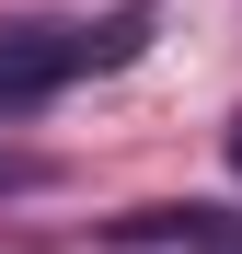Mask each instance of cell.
Returning a JSON list of instances; mask_svg holds the SVG:
<instances>
[{
    "label": "cell",
    "instance_id": "obj_1",
    "mask_svg": "<svg viewBox=\"0 0 242 254\" xmlns=\"http://www.w3.org/2000/svg\"><path fill=\"white\" fill-rule=\"evenodd\" d=\"M139 47H150V12H139V0H127V12H104V23H47V12H12V23H0V116L58 104L69 81L127 69Z\"/></svg>",
    "mask_w": 242,
    "mask_h": 254
},
{
    "label": "cell",
    "instance_id": "obj_2",
    "mask_svg": "<svg viewBox=\"0 0 242 254\" xmlns=\"http://www.w3.org/2000/svg\"><path fill=\"white\" fill-rule=\"evenodd\" d=\"M47 185V162H0V196H35Z\"/></svg>",
    "mask_w": 242,
    "mask_h": 254
},
{
    "label": "cell",
    "instance_id": "obj_3",
    "mask_svg": "<svg viewBox=\"0 0 242 254\" xmlns=\"http://www.w3.org/2000/svg\"><path fill=\"white\" fill-rule=\"evenodd\" d=\"M208 254H242V220H231V231H219V243H208Z\"/></svg>",
    "mask_w": 242,
    "mask_h": 254
},
{
    "label": "cell",
    "instance_id": "obj_4",
    "mask_svg": "<svg viewBox=\"0 0 242 254\" xmlns=\"http://www.w3.org/2000/svg\"><path fill=\"white\" fill-rule=\"evenodd\" d=\"M231 174H242V116H231Z\"/></svg>",
    "mask_w": 242,
    "mask_h": 254
}]
</instances>
